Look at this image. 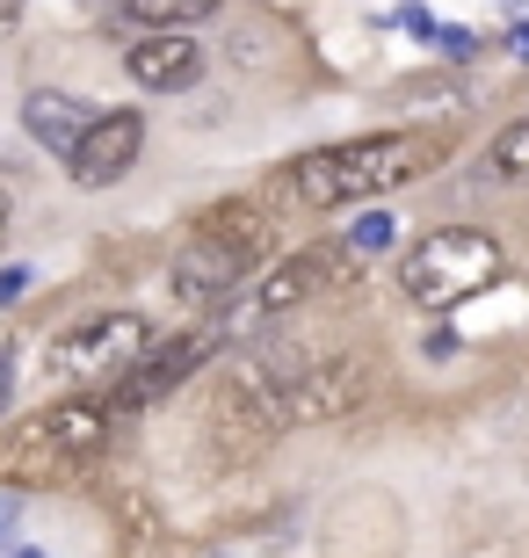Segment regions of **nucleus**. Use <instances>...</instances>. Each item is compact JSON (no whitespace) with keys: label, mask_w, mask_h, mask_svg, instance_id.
Instances as JSON below:
<instances>
[{"label":"nucleus","mask_w":529,"mask_h":558,"mask_svg":"<svg viewBox=\"0 0 529 558\" xmlns=\"http://www.w3.org/2000/svg\"><path fill=\"white\" fill-rule=\"evenodd\" d=\"M449 160V131H370V138H341V145H312L276 174L305 210H356L377 204L392 189L421 182Z\"/></svg>","instance_id":"obj_1"},{"label":"nucleus","mask_w":529,"mask_h":558,"mask_svg":"<svg viewBox=\"0 0 529 558\" xmlns=\"http://www.w3.org/2000/svg\"><path fill=\"white\" fill-rule=\"evenodd\" d=\"M262 262H268V218L254 204H218V210L196 218L189 247L175 254L167 290H175L182 305H218V298H232Z\"/></svg>","instance_id":"obj_2"},{"label":"nucleus","mask_w":529,"mask_h":558,"mask_svg":"<svg viewBox=\"0 0 529 558\" xmlns=\"http://www.w3.org/2000/svg\"><path fill=\"white\" fill-rule=\"evenodd\" d=\"M501 276H508V247L479 226H435L399 254V290L421 312H457L465 298L493 290Z\"/></svg>","instance_id":"obj_3"},{"label":"nucleus","mask_w":529,"mask_h":558,"mask_svg":"<svg viewBox=\"0 0 529 558\" xmlns=\"http://www.w3.org/2000/svg\"><path fill=\"white\" fill-rule=\"evenodd\" d=\"M145 341H153L145 312H87L44 349V371H51V385H117Z\"/></svg>","instance_id":"obj_4"},{"label":"nucleus","mask_w":529,"mask_h":558,"mask_svg":"<svg viewBox=\"0 0 529 558\" xmlns=\"http://www.w3.org/2000/svg\"><path fill=\"white\" fill-rule=\"evenodd\" d=\"M117 414H109V399H65V407H44L29 428L8 442V464H87V457L109 442Z\"/></svg>","instance_id":"obj_5"},{"label":"nucleus","mask_w":529,"mask_h":558,"mask_svg":"<svg viewBox=\"0 0 529 558\" xmlns=\"http://www.w3.org/2000/svg\"><path fill=\"white\" fill-rule=\"evenodd\" d=\"M218 341H225V327H196V333H175V341H145L139 363L117 377V392H103L109 414H131V407H153V399H167L182 377H196L211 355H218Z\"/></svg>","instance_id":"obj_6"},{"label":"nucleus","mask_w":529,"mask_h":558,"mask_svg":"<svg viewBox=\"0 0 529 558\" xmlns=\"http://www.w3.org/2000/svg\"><path fill=\"white\" fill-rule=\"evenodd\" d=\"M341 276H348V254L334 247V240H326V247L276 254V262H262V276H254V298H247V312H254V319H284V312L326 298Z\"/></svg>","instance_id":"obj_7"},{"label":"nucleus","mask_w":529,"mask_h":558,"mask_svg":"<svg viewBox=\"0 0 529 558\" xmlns=\"http://www.w3.org/2000/svg\"><path fill=\"white\" fill-rule=\"evenodd\" d=\"M139 153H145V117L139 109H95V124L65 153V174H73V189H109L139 167Z\"/></svg>","instance_id":"obj_8"},{"label":"nucleus","mask_w":529,"mask_h":558,"mask_svg":"<svg viewBox=\"0 0 529 558\" xmlns=\"http://www.w3.org/2000/svg\"><path fill=\"white\" fill-rule=\"evenodd\" d=\"M204 73H211V59L189 29H139L131 51H123V81L139 95H189Z\"/></svg>","instance_id":"obj_9"},{"label":"nucleus","mask_w":529,"mask_h":558,"mask_svg":"<svg viewBox=\"0 0 529 558\" xmlns=\"http://www.w3.org/2000/svg\"><path fill=\"white\" fill-rule=\"evenodd\" d=\"M95 124V102H87V95H65V87H29V95H22V131H29V138L44 145V153H73V138H81V131Z\"/></svg>","instance_id":"obj_10"},{"label":"nucleus","mask_w":529,"mask_h":558,"mask_svg":"<svg viewBox=\"0 0 529 558\" xmlns=\"http://www.w3.org/2000/svg\"><path fill=\"white\" fill-rule=\"evenodd\" d=\"M225 0H117L109 8V22L117 29H196V22H211Z\"/></svg>","instance_id":"obj_11"},{"label":"nucleus","mask_w":529,"mask_h":558,"mask_svg":"<svg viewBox=\"0 0 529 558\" xmlns=\"http://www.w3.org/2000/svg\"><path fill=\"white\" fill-rule=\"evenodd\" d=\"M392 240H399V226H392V210H377V204H363V218H356V226L341 232V240H334V247L348 254V262H377V254L392 247Z\"/></svg>","instance_id":"obj_12"},{"label":"nucleus","mask_w":529,"mask_h":558,"mask_svg":"<svg viewBox=\"0 0 529 558\" xmlns=\"http://www.w3.org/2000/svg\"><path fill=\"white\" fill-rule=\"evenodd\" d=\"M479 174H529V117H515L508 131H493Z\"/></svg>","instance_id":"obj_13"},{"label":"nucleus","mask_w":529,"mask_h":558,"mask_svg":"<svg viewBox=\"0 0 529 558\" xmlns=\"http://www.w3.org/2000/svg\"><path fill=\"white\" fill-rule=\"evenodd\" d=\"M392 22H399L413 44H435V37H443V15H435V8H421V0H413V8H399Z\"/></svg>","instance_id":"obj_14"},{"label":"nucleus","mask_w":529,"mask_h":558,"mask_svg":"<svg viewBox=\"0 0 529 558\" xmlns=\"http://www.w3.org/2000/svg\"><path fill=\"white\" fill-rule=\"evenodd\" d=\"M435 44H443V51H449L457 65H465L471 51H479V37H471V29H449V22H443V37H435Z\"/></svg>","instance_id":"obj_15"},{"label":"nucleus","mask_w":529,"mask_h":558,"mask_svg":"<svg viewBox=\"0 0 529 558\" xmlns=\"http://www.w3.org/2000/svg\"><path fill=\"white\" fill-rule=\"evenodd\" d=\"M22 290H29V269H0V305H15Z\"/></svg>","instance_id":"obj_16"},{"label":"nucleus","mask_w":529,"mask_h":558,"mask_svg":"<svg viewBox=\"0 0 529 558\" xmlns=\"http://www.w3.org/2000/svg\"><path fill=\"white\" fill-rule=\"evenodd\" d=\"M15 515H22V494H0V537L15 530Z\"/></svg>","instance_id":"obj_17"},{"label":"nucleus","mask_w":529,"mask_h":558,"mask_svg":"<svg viewBox=\"0 0 529 558\" xmlns=\"http://www.w3.org/2000/svg\"><path fill=\"white\" fill-rule=\"evenodd\" d=\"M8 399H15V363L0 355V414H8Z\"/></svg>","instance_id":"obj_18"},{"label":"nucleus","mask_w":529,"mask_h":558,"mask_svg":"<svg viewBox=\"0 0 529 558\" xmlns=\"http://www.w3.org/2000/svg\"><path fill=\"white\" fill-rule=\"evenodd\" d=\"M8 226H15V196L0 189V247H8Z\"/></svg>","instance_id":"obj_19"},{"label":"nucleus","mask_w":529,"mask_h":558,"mask_svg":"<svg viewBox=\"0 0 529 558\" xmlns=\"http://www.w3.org/2000/svg\"><path fill=\"white\" fill-rule=\"evenodd\" d=\"M15 22H22V0H0V37H8Z\"/></svg>","instance_id":"obj_20"},{"label":"nucleus","mask_w":529,"mask_h":558,"mask_svg":"<svg viewBox=\"0 0 529 558\" xmlns=\"http://www.w3.org/2000/svg\"><path fill=\"white\" fill-rule=\"evenodd\" d=\"M508 51H515V59H529V22H515V37H508Z\"/></svg>","instance_id":"obj_21"},{"label":"nucleus","mask_w":529,"mask_h":558,"mask_svg":"<svg viewBox=\"0 0 529 558\" xmlns=\"http://www.w3.org/2000/svg\"><path fill=\"white\" fill-rule=\"evenodd\" d=\"M15 558H44V551H15Z\"/></svg>","instance_id":"obj_22"}]
</instances>
